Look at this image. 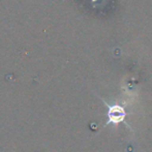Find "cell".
<instances>
[{"label":"cell","instance_id":"1","mask_svg":"<svg viewBox=\"0 0 152 152\" xmlns=\"http://www.w3.org/2000/svg\"><path fill=\"white\" fill-rule=\"evenodd\" d=\"M109 107V121L107 124L110 123H120L124 120L125 117V111L123 110L121 106L118 104H113V106H108Z\"/></svg>","mask_w":152,"mask_h":152}]
</instances>
